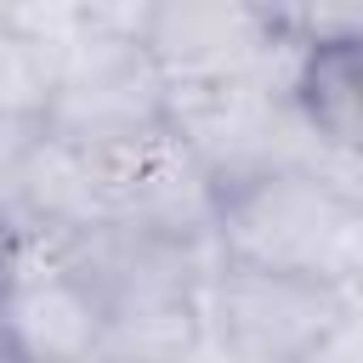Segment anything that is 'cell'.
<instances>
[{
  "label": "cell",
  "mask_w": 363,
  "mask_h": 363,
  "mask_svg": "<svg viewBox=\"0 0 363 363\" xmlns=\"http://www.w3.org/2000/svg\"><path fill=\"white\" fill-rule=\"evenodd\" d=\"M102 176H108V210H113L119 227L164 238V244L216 250L221 187L170 125H159V130H147L125 147H108Z\"/></svg>",
  "instance_id": "cell-6"
},
{
  "label": "cell",
  "mask_w": 363,
  "mask_h": 363,
  "mask_svg": "<svg viewBox=\"0 0 363 363\" xmlns=\"http://www.w3.org/2000/svg\"><path fill=\"white\" fill-rule=\"evenodd\" d=\"M85 363H136V357H113V352H96V357H85Z\"/></svg>",
  "instance_id": "cell-15"
},
{
  "label": "cell",
  "mask_w": 363,
  "mask_h": 363,
  "mask_svg": "<svg viewBox=\"0 0 363 363\" xmlns=\"http://www.w3.org/2000/svg\"><path fill=\"white\" fill-rule=\"evenodd\" d=\"M289 34L306 45H323V40L363 45V0H301L289 17Z\"/></svg>",
  "instance_id": "cell-11"
},
{
  "label": "cell",
  "mask_w": 363,
  "mask_h": 363,
  "mask_svg": "<svg viewBox=\"0 0 363 363\" xmlns=\"http://www.w3.org/2000/svg\"><path fill=\"white\" fill-rule=\"evenodd\" d=\"M187 363H244V357H233V352H227V346H216V340H210V335H204V340H199V346H193V357H187Z\"/></svg>",
  "instance_id": "cell-14"
},
{
  "label": "cell",
  "mask_w": 363,
  "mask_h": 363,
  "mask_svg": "<svg viewBox=\"0 0 363 363\" xmlns=\"http://www.w3.org/2000/svg\"><path fill=\"white\" fill-rule=\"evenodd\" d=\"M159 125H170V79L147 45L102 34H74L62 45V79L40 125L45 136L108 153Z\"/></svg>",
  "instance_id": "cell-3"
},
{
  "label": "cell",
  "mask_w": 363,
  "mask_h": 363,
  "mask_svg": "<svg viewBox=\"0 0 363 363\" xmlns=\"http://www.w3.org/2000/svg\"><path fill=\"white\" fill-rule=\"evenodd\" d=\"M295 108L335 159L363 164V45H340V40L306 45L301 40Z\"/></svg>",
  "instance_id": "cell-8"
},
{
  "label": "cell",
  "mask_w": 363,
  "mask_h": 363,
  "mask_svg": "<svg viewBox=\"0 0 363 363\" xmlns=\"http://www.w3.org/2000/svg\"><path fill=\"white\" fill-rule=\"evenodd\" d=\"M108 301L68 238L17 227L0 250V363H85L102 352Z\"/></svg>",
  "instance_id": "cell-2"
},
{
  "label": "cell",
  "mask_w": 363,
  "mask_h": 363,
  "mask_svg": "<svg viewBox=\"0 0 363 363\" xmlns=\"http://www.w3.org/2000/svg\"><path fill=\"white\" fill-rule=\"evenodd\" d=\"M62 45L57 34H40L17 17H0V119L40 130L62 79Z\"/></svg>",
  "instance_id": "cell-9"
},
{
  "label": "cell",
  "mask_w": 363,
  "mask_h": 363,
  "mask_svg": "<svg viewBox=\"0 0 363 363\" xmlns=\"http://www.w3.org/2000/svg\"><path fill=\"white\" fill-rule=\"evenodd\" d=\"M357 295L295 272H261L216 261L204 278V335L244 363H306Z\"/></svg>",
  "instance_id": "cell-4"
},
{
  "label": "cell",
  "mask_w": 363,
  "mask_h": 363,
  "mask_svg": "<svg viewBox=\"0 0 363 363\" xmlns=\"http://www.w3.org/2000/svg\"><path fill=\"white\" fill-rule=\"evenodd\" d=\"M216 261L363 295V199L312 164L227 182L216 199Z\"/></svg>",
  "instance_id": "cell-1"
},
{
  "label": "cell",
  "mask_w": 363,
  "mask_h": 363,
  "mask_svg": "<svg viewBox=\"0 0 363 363\" xmlns=\"http://www.w3.org/2000/svg\"><path fill=\"white\" fill-rule=\"evenodd\" d=\"M28 142H34V130H28V125L0 119V210H6V216H11V187H17V164H23Z\"/></svg>",
  "instance_id": "cell-13"
},
{
  "label": "cell",
  "mask_w": 363,
  "mask_h": 363,
  "mask_svg": "<svg viewBox=\"0 0 363 363\" xmlns=\"http://www.w3.org/2000/svg\"><path fill=\"white\" fill-rule=\"evenodd\" d=\"M147 51L170 85L255 74L295 91V68H301V40L278 28L255 0H159Z\"/></svg>",
  "instance_id": "cell-5"
},
{
  "label": "cell",
  "mask_w": 363,
  "mask_h": 363,
  "mask_svg": "<svg viewBox=\"0 0 363 363\" xmlns=\"http://www.w3.org/2000/svg\"><path fill=\"white\" fill-rule=\"evenodd\" d=\"M11 221L28 227V233H45V238H85V233L108 227L113 210H108L102 153L34 130V142L17 164Z\"/></svg>",
  "instance_id": "cell-7"
},
{
  "label": "cell",
  "mask_w": 363,
  "mask_h": 363,
  "mask_svg": "<svg viewBox=\"0 0 363 363\" xmlns=\"http://www.w3.org/2000/svg\"><path fill=\"white\" fill-rule=\"evenodd\" d=\"M153 17H159V0H74V34H102V40L147 45Z\"/></svg>",
  "instance_id": "cell-10"
},
{
  "label": "cell",
  "mask_w": 363,
  "mask_h": 363,
  "mask_svg": "<svg viewBox=\"0 0 363 363\" xmlns=\"http://www.w3.org/2000/svg\"><path fill=\"white\" fill-rule=\"evenodd\" d=\"M306 363H363V295L352 301V312L335 323V335H329Z\"/></svg>",
  "instance_id": "cell-12"
}]
</instances>
